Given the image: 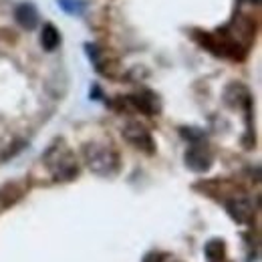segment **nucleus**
Returning a JSON list of instances; mask_svg holds the SVG:
<instances>
[{"label": "nucleus", "instance_id": "f03ea898", "mask_svg": "<svg viewBox=\"0 0 262 262\" xmlns=\"http://www.w3.org/2000/svg\"><path fill=\"white\" fill-rule=\"evenodd\" d=\"M85 162L87 167L97 173V176H113L119 169V156L107 147V145H99V143H89L85 147Z\"/></svg>", "mask_w": 262, "mask_h": 262}, {"label": "nucleus", "instance_id": "f8f14e48", "mask_svg": "<svg viewBox=\"0 0 262 262\" xmlns=\"http://www.w3.org/2000/svg\"><path fill=\"white\" fill-rule=\"evenodd\" d=\"M252 2H260V0H252Z\"/></svg>", "mask_w": 262, "mask_h": 262}, {"label": "nucleus", "instance_id": "6e6552de", "mask_svg": "<svg viewBox=\"0 0 262 262\" xmlns=\"http://www.w3.org/2000/svg\"><path fill=\"white\" fill-rule=\"evenodd\" d=\"M129 101L139 109V111H143L145 115H154V113L158 111L156 99H154V95H149V93H145V95H131Z\"/></svg>", "mask_w": 262, "mask_h": 262}, {"label": "nucleus", "instance_id": "0eeeda50", "mask_svg": "<svg viewBox=\"0 0 262 262\" xmlns=\"http://www.w3.org/2000/svg\"><path fill=\"white\" fill-rule=\"evenodd\" d=\"M61 42V34L59 31L53 27V25H45L42 27V33H40V45L45 51H55Z\"/></svg>", "mask_w": 262, "mask_h": 262}, {"label": "nucleus", "instance_id": "39448f33", "mask_svg": "<svg viewBox=\"0 0 262 262\" xmlns=\"http://www.w3.org/2000/svg\"><path fill=\"white\" fill-rule=\"evenodd\" d=\"M226 208H228L230 216H232L236 222H240V224L248 222L250 216H252V204H250L246 198H232V200H228Z\"/></svg>", "mask_w": 262, "mask_h": 262}, {"label": "nucleus", "instance_id": "9b49d317", "mask_svg": "<svg viewBox=\"0 0 262 262\" xmlns=\"http://www.w3.org/2000/svg\"><path fill=\"white\" fill-rule=\"evenodd\" d=\"M59 6H61L65 12H69V14H81L83 8H85L81 0H59Z\"/></svg>", "mask_w": 262, "mask_h": 262}, {"label": "nucleus", "instance_id": "f257e3e1", "mask_svg": "<svg viewBox=\"0 0 262 262\" xmlns=\"http://www.w3.org/2000/svg\"><path fill=\"white\" fill-rule=\"evenodd\" d=\"M45 165L55 176V180H61V182H69L79 173V165L75 162V156L65 145L49 147L45 154Z\"/></svg>", "mask_w": 262, "mask_h": 262}, {"label": "nucleus", "instance_id": "9d476101", "mask_svg": "<svg viewBox=\"0 0 262 262\" xmlns=\"http://www.w3.org/2000/svg\"><path fill=\"white\" fill-rule=\"evenodd\" d=\"M20 196H23L20 188L16 184H8V186H4L0 190V204L2 206H10V204H14Z\"/></svg>", "mask_w": 262, "mask_h": 262}, {"label": "nucleus", "instance_id": "423d86ee", "mask_svg": "<svg viewBox=\"0 0 262 262\" xmlns=\"http://www.w3.org/2000/svg\"><path fill=\"white\" fill-rule=\"evenodd\" d=\"M14 18H16V23H18L23 29H27V31H33L34 27L38 25V12H36V8H34L31 2L18 4L16 10H14Z\"/></svg>", "mask_w": 262, "mask_h": 262}, {"label": "nucleus", "instance_id": "20e7f679", "mask_svg": "<svg viewBox=\"0 0 262 262\" xmlns=\"http://www.w3.org/2000/svg\"><path fill=\"white\" fill-rule=\"evenodd\" d=\"M186 165H188L192 171L202 173V171H208V169H210L212 158H210V154H208V149H206L204 145L194 143V145L188 149V154H186Z\"/></svg>", "mask_w": 262, "mask_h": 262}, {"label": "nucleus", "instance_id": "7ed1b4c3", "mask_svg": "<svg viewBox=\"0 0 262 262\" xmlns=\"http://www.w3.org/2000/svg\"><path fill=\"white\" fill-rule=\"evenodd\" d=\"M123 137L129 141L131 145H135L137 149H143L145 154L154 151V139H151L149 131L145 129L143 125H139V123H129L123 129Z\"/></svg>", "mask_w": 262, "mask_h": 262}, {"label": "nucleus", "instance_id": "1a4fd4ad", "mask_svg": "<svg viewBox=\"0 0 262 262\" xmlns=\"http://www.w3.org/2000/svg\"><path fill=\"white\" fill-rule=\"evenodd\" d=\"M204 252H206V256H208L210 262H220L222 256H224V242L222 240H210L206 244Z\"/></svg>", "mask_w": 262, "mask_h": 262}]
</instances>
